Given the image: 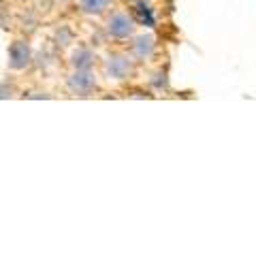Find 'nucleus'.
<instances>
[{
  "mask_svg": "<svg viewBox=\"0 0 256 256\" xmlns=\"http://www.w3.org/2000/svg\"><path fill=\"white\" fill-rule=\"evenodd\" d=\"M141 64L132 58L124 45H114L105 54H100L98 75L107 88H124L137 82Z\"/></svg>",
  "mask_w": 256,
  "mask_h": 256,
  "instance_id": "1",
  "label": "nucleus"
},
{
  "mask_svg": "<svg viewBox=\"0 0 256 256\" xmlns=\"http://www.w3.org/2000/svg\"><path fill=\"white\" fill-rule=\"evenodd\" d=\"M100 24H102V32H105L107 41H111V45H126L139 32V22L134 20V15L118 4L100 20Z\"/></svg>",
  "mask_w": 256,
  "mask_h": 256,
  "instance_id": "2",
  "label": "nucleus"
},
{
  "mask_svg": "<svg viewBox=\"0 0 256 256\" xmlns=\"http://www.w3.org/2000/svg\"><path fill=\"white\" fill-rule=\"evenodd\" d=\"M105 84L98 75V70H88V68H66L64 73V92L70 98H94L102 94Z\"/></svg>",
  "mask_w": 256,
  "mask_h": 256,
  "instance_id": "3",
  "label": "nucleus"
},
{
  "mask_svg": "<svg viewBox=\"0 0 256 256\" xmlns=\"http://www.w3.org/2000/svg\"><path fill=\"white\" fill-rule=\"evenodd\" d=\"M124 47L128 50V54H130L132 58L141 64V68L143 66H152V64L156 62V58H158V52H160L158 36L154 34V32H148V30L146 32L139 30Z\"/></svg>",
  "mask_w": 256,
  "mask_h": 256,
  "instance_id": "4",
  "label": "nucleus"
},
{
  "mask_svg": "<svg viewBox=\"0 0 256 256\" xmlns=\"http://www.w3.org/2000/svg\"><path fill=\"white\" fill-rule=\"evenodd\" d=\"M34 64V50L28 38H13L6 50V68L13 75H22L32 68Z\"/></svg>",
  "mask_w": 256,
  "mask_h": 256,
  "instance_id": "5",
  "label": "nucleus"
},
{
  "mask_svg": "<svg viewBox=\"0 0 256 256\" xmlns=\"http://www.w3.org/2000/svg\"><path fill=\"white\" fill-rule=\"evenodd\" d=\"M100 54L88 43H77L70 47L66 56V66L68 68H88V70H98Z\"/></svg>",
  "mask_w": 256,
  "mask_h": 256,
  "instance_id": "6",
  "label": "nucleus"
},
{
  "mask_svg": "<svg viewBox=\"0 0 256 256\" xmlns=\"http://www.w3.org/2000/svg\"><path fill=\"white\" fill-rule=\"evenodd\" d=\"M79 15L86 20H102L116 6V0H75Z\"/></svg>",
  "mask_w": 256,
  "mask_h": 256,
  "instance_id": "7",
  "label": "nucleus"
},
{
  "mask_svg": "<svg viewBox=\"0 0 256 256\" xmlns=\"http://www.w3.org/2000/svg\"><path fill=\"white\" fill-rule=\"evenodd\" d=\"M54 6H58V9H68V6L75 4V0H50Z\"/></svg>",
  "mask_w": 256,
  "mask_h": 256,
  "instance_id": "8",
  "label": "nucleus"
},
{
  "mask_svg": "<svg viewBox=\"0 0 256 256\" xmlns=\"http://www.w3.org/2000/svg\"><path fill=\"white\" fill-rule=\"evenodd\" d=\"M11 2H15L18 6H32V4H36L38 0H11Z\"/></svg>",
  "mask_w": 256,
  "mask_h": 256,
  "instance_id": "9",
  "label": "nucleus"
}]
</instances>
